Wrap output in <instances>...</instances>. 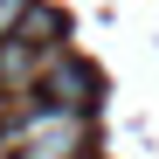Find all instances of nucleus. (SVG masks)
<instances>
[{
	"label": "nucleus",
	"mask_w": 159,
	"mask_h": 159,
	"mask_svg": "<svg viewBox=\"0 0 159 159\" xmlns=\"http://www.w3.org/2000/svg\"><path fill=\"white\" fill-rule=\"evenodd\" d=\"M83 145H90L83 111L48 104V97H21V118L7 125V152L14 159H76Z\"/></svg>",
	"instance_id": "nucleus-1"
},
{
	"label": "nucleus",
	"mask_w": 159,
	"mask_h": 159,
	"mask_svg": "<svg viewBox=\"0 0 159 159\" xmlns=\"http://www.w3.org/2000/svg\"><path fill=\"white\" fill-rule=\"evenodd\" d=\"M76 159H83V152H76Z\"/></svg>",
	"instance_id": "nucleus-5"
},
{
	"label": "nucleus",
	"mask_w": 159,
	"mask_h": 159,
	"mask_svg": "<svg viewBox=\"0 0 159 159\" xmlns=\"http://www.w3.org/2000/svg\"><path fill=\"white\" fill-rule=\"evenodd\" d=\"M35 97H48V104H69V111H83V104L97 97V76H90L83 62H76L69 48H62V56L48 62V76H42V90H35Z\"/></svg>",
	"instance_id": "nucleus-2"
},
{
	"label": "nucleus",
	"mask_w": 159,
	"mask_h": 159,
	"mask_svg": "<svg viewBox=\"0 0 159 159\" xmlns=\"http://www.w3.org/2000/svg\"><path fill=\"white\" fill-rule=\"evenodd\" d=\"M28 7H35V0H0V42L21 28V14H28Z\"/></svg>",
	"instance_id": "nucleus-4"
},
{
	"label": "nucleus",
	"mask_w": 159,
	"mask_h": 159,
	"mask_svg": "<svg viewBox=\"0 0 159 159\" xmlns=\"http://www.w3.org/2000/svg\"><path fill=\"white\" fill-rule=\"evenodd\" d=\"M14 35H21V42H62V14L35 0V7L21 14V28H14ZM14 35H7V42H14Z\"/></svg>",
	"instance_id": "nucleus-3"
}]
</instances>
